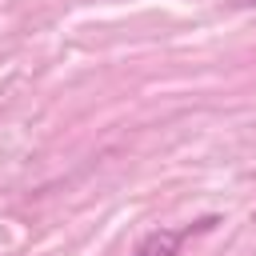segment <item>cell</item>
Returning <instances> with one entry per match:
<instances>
[{
  "instance_id": "6da1fadb",
  "label": "cell",
  "mask_w": 256,
  "mask_h": 256,
  "mask_svg": "<svg viewBox=\"0 0 256 256\" xmlns=\"http://www.w3.org/2000/svg\"><path fill=\"white\" fill-rule=\"evenodd\" d=\"M216 224H220V216H204V220H192V224H184V228H152V232L136 244V252H132V256H176V252H180V244H184L188 236L212 232Z\"/></svg>"
},
{
  "instance_id": "7a4b0ae2",
  "label": "cell",
  "mask_w": 256,
  "mask_h": 256,
  "mask_svg": "<svg viewBox=\"0 0 256 256\" xmlns=\"http://www.w3.org/2000/svg\"><path fill=\"white\" fill-rule=\"evenodd\" d=\"M236 4H256V0H236Z\"/></svg>"
}]
</instances>
